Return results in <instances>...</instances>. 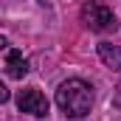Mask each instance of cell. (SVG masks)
Instances as JSON below:
<instances>
[{
  "mask_svg": "<svg viewBox=\"0 0 121 121\" xmlns=\"http://www.w3.org/2000/svg\"><path fill=\"white\" fill-rule=\"evenodd\" d=\"M56 107L68 118H85L93 107V87L82 79H68L56 87Z\"/></svg>",
  "mask_w": 121,
  "mask_h": 121,
  "instance_id": "cell-1",
  "label": "cell"
},
{
  "mask_svg": "<svg viewBox=\"0 0 121 121\" xmlns=\"http://www.w3.org/2000/svg\"><path fill=\"white\" fill-rule=\"evenodd\" d=\"M82 23H85L90 31H96V34H104V31L116 28V14H113L104 3L87 0V3L82 6Z\"/></svg>",
  "mask_w": 121,
  "mask_h": 121,
  "instance_id": "cell-2",
  "label": "cell"
},
{
  "mask_svg": "<svg viewBox=\"0 0 121 121\" xmlns=\"http://www.w3.org/2000/svg\"><path fill=\"white\" fill-rule=\"evenodd\" d=\"M17 107H20V113H28V116H34V118L48 116V99L37 90V87L20 90V96H17Z\"/></svg>",
  "mask_w": 121,
  "mask_h": 121,
  "instance_id": "cell-3",
  "label": "cell"
},
{
  "mask_svg": "<svg viewBox=\"0 0 121 121\" xmlns=\"http://www.w3.org/2000/svg\"><path fill=\"white\" fill-rule=\"evenodd\" d=\"M3 68H6V76H9V79H23V76L28 73V59L23 56V51L9 48V51H6V62H3Z\"/></svg>",
  "mask_w": 121,
  "mask_h": 121,
  "instance_id": "cell-4",
  "label": "cell"
},
{
  "mask_svg": "<svg viewBox=\"0 0 121 121\" xmlns=\"http://www.w3.org/2000/svg\"><path fill=\"white\" fill-rule=\"evenodd\" d=\"M99 59L113 70H121V48L113 42H99Z\"/></svg>",
  "mask_w": 121,
  "mask_h": 121,
  "instance_id": "cell-5",
  "label": "cell"
}]
</instances>
